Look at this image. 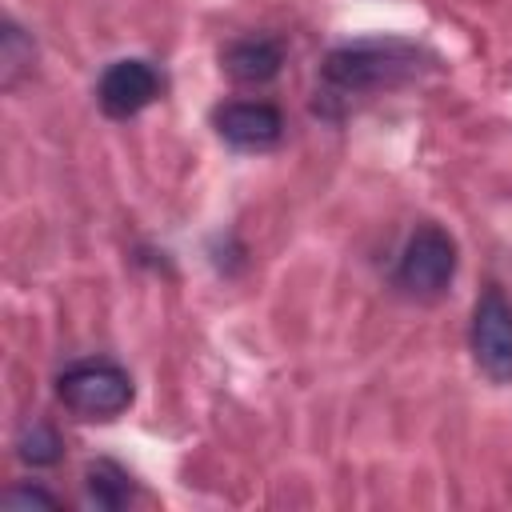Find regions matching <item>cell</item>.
I'll return each instance as SVG.
<instances>
[{
	"label": "cell",
	"instance_id": "1",
	"mask_svg": "<svg viewBox=\"0 0 512 512\" xmlns=\"http://www.w3.org/2000/svg\"><path fill=\"white\" fill-rule=\"evenodd\" d=\"M436 56L412 40L396 36H376V40H356L340 44L324 56L320 64V92L316 108L332 112V104H352L364 92H388L408 80H416L424 68H432Z\"/></svg>",
	"mask_w": 512,
	"mask_h": 512
},
{
	"label": "cell",
	"instance_id": "10",
	"mask_svg": "<svg viewBox=\"0 0 512 512\" xmlns=\"http://www.w3.org/2000/svg\"><path fill=\"white\" fill-rule=\"evenodd\" d=\"M32 56H36V48H32V40L8 20L4 24V40H0V60H4V88H12L16 84V76L32 64Z\"/></svg>",
	"mask_w": 512,
	"mask_h": 512
},
{
	"label": "cell",
	"instance_id": "2",
	"mask_svg": "<svg viewBox=\"0 0 512 512\" xmlns=\"http://www.w3.org/2000/svg\"><path fill=\"white\" fill-rule=\"evenodd\" d=\"M56 396L80 420H116L120 412H128L136 388H132V376L116 360L96 356V360L68 364L56 376Z\"/></svg>",
	"mask_w": 512,
	"mask_h": 512
},
{
	"label": "cell",
	"instance_id": "5",
	"mask_svg": "<svg viewBox=\"0 0 512 512\" xmlns=\"http://www.w3.org/2000/svg\"><path fill=\"white\" fill-rule=\"evenodd\" d=\"M164 92V76L156 72V64L140 60V56H124L112 60L100 80H96V104L104 116L112 120H132L136 112H144L156 96Z\"/></svg>",
	"mask_w": 512,
	"mask_h": 512
},
{
	"label": "cell",
	"instance_id": "7",
	"mask_svg": "<svg viewBox=\"0 0 512 512\" xmlns=\"http://www.w3.org/2000/svg\"><path fill=\"white\" fill-rule=\"evenodd\" d=\"M224 72L236 84H268L284 64V40L280 36H240L220 52Z\"/></svg>",
	"mask_w": 512,
	"mask_h": 512
},
{
	"label": "cell",
	"instance_id": "3",
	"mask_svg": "<svg viewBox=\"0 0 512 512\" xmlns=\"http://www.w3.org/2000/svg\"><path fill=\"white\" fill-rule=\"evenodd\" d=\"M452 276H456V240L432 220L416 224L396 256L392 284L412 300H436L448 292Z\"/></svg>",
	"mask_w": 512,
	"mask_h": 512
},
{
	"label": "cell",
	"instance_id": "4",
	"mask_svg": "<svg viewBox=\"0 0 512 512\" xmlns=\"http://www.w3.org/2000/svg\"><path fill=\"white\" fill-rule=\"evenodd\" d=\"M472 360L476 368L496 380L508 384L512 380V304L504 300V292L496 284H488L472 308Z\"/></svg>",
	"mask_w": 512,
	"mask_h": 512
},
{
	"label": "cell",
	"instance_id": "9",
	"mask_svg": "<svg viewBox=\"0 0 512 512\" xmlns=\"http://www.w3.org/2000/svg\"><path fill=\"white\" fill-rule=\"evenodd\" d=\"M60 452H64V440H60V432H56L52 424H44V420L28 424V428L20 432V440H16V456H20L24 464H32V468L56 464Z\"/></svg>",
	"mask_w": 512,
	"mask_h": 512
},
{
	"label": "cell",
	"instance_id": "8",
	"mask_svg": "<svg viewBox=\"0 0 512 512\" xmlns=\"http://www.w3.org/2000/svg\"><path fill=\"white\" fill-rule=\"evenodd\" d=\"M84 488H88V504H96L104 512H116L136 496L132 472L116 460H92L84 468Z\"/></svg>",
	"mask_w": 512,
	"mask_h": 512
},
{
	"label": "cell",
	"instance_id": "11",
	"mask_svg": "<svg viewBox=\"0 0 512 512\" xmlns=\"http://www.w3.org/2000/svg\"><path fill=\"white\" fill-rule=\"evenodd\" d=\"M56 508L60 500L52 496V492H44V488H8L4 492V508L8 512H20V508Z\"/></svg>",
	"mask_w": 512,
	"mask_h": 512
},
{
	"label": "cell",
	"instance_id": "6",
	"mask_svg": "<svg viewBox=\"0 0 512 512\" xmlns=\"http://www.w3.org/2000/svg\"><path fill=\"white\" fill-rule=\"evenodd\" d=\"M216 136L240 152H268L284 140V112L268 100H228L212 112Z\"/></svg>",
	"mask_w": 512,
	"mask_h": 512
}]
</instances>
